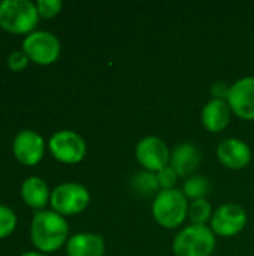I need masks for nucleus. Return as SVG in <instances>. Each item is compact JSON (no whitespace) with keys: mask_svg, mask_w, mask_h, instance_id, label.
Listing matches in <instances>:
<instances>
[{"mask_svg":"<svg viewBox=\"0 0 254 256\" xmlns=\"http://www.w3.org/2000/svg\"><path fill=\"white\" fill-rule=\"evenodd\" d=\"M36 3L30 0L0 2V27L12 34H31L39 22Z\"/></svg>","mask_w":254,"mask_h":256,"instance_id":"obj_2","label":"nucleus"},{"mask_svg":"<svg viewBox=\"0 0 254 256\" xmlns=\"http://www.w3.org/2000/svg\"><path fill=\"white\" fill-rule=\"evenodd\" d=\"M66 252L67 256H103L105 240L99 234L81 232L69 238Z\"/></svg>","mask_w":254,"mask_h":256,"instance_id":"obj_15","label":"nucleus"},{"mask_svg":"<svg viewBox=\"0 0 254 256\" xmlns=\"http://www.w3.org/2000/svg\"><path fill=\"white\" fill-rule=\"evenodd\" d=\"M247 225V213L238 204H223L220 206L211 218V231L217 237H235Z\"/></svg>","mask_w":254,"mask_h":256,"instance_id":"obj_9","label":"nucleus"},{"mask_svg":"<svg viewBox=\"0 0 254 256\" xmlns=\"http://www.w3.org/2000/svg\"><path fill=\"white\" fill-rule=\"evenodd\" d=\"M21 196L27 207L42 212L51 201V190L40 177H28L21 186Z\"/></svg>","mask_w":254,"mask_h":256,"instance_id":"obj_16","label":"nucleus"},{"mask_svg":"<svg viewBox=\"0 0 254 256\" xmlns=\"http://www.w3.org/2000/svg\"><path fill=\"white\" fill-rule=\"evenodd\" d=\"M22 51L27 54L30 62L40 66H48L58 60L61 52V44L55 34L45 30H39L25 36L22 42Z\"/></svg>","mask_w":254,"mask_h":256,"instance_id":"obj_6","label":"nucleus"},{"mask_svg":"<svg viewBox=\"0 0 254 256\" xmlns=\"http://www.w3.org/2000/svg\"><path fill=\"white\" fill-rule=\"evenodd\" d=\"M229 90L231 87L225 81H217L211 86V96L213 99H217V100H226L229 96Z\"/></svg>","mask_w":254,"mask_h":256,"instance_id":"obj_24","label":"nucleus"},{"mask_svg":"<svg viewBox=\"0 0 254 256\" xmlns=\"http://www.w3.org/2000/svg\"><path fill=\"white\" fill-rule=\"evenodd\" d=\"M210 190H211V184L208 178L202 176H192L183 184V194L186 195L187 200H192V201L205 200Z\"/></svg>","mask_w":254,"mask_h":256,"instance_id":"obj_18","label":"nucleus"},{"mask_svg":"<svg viewBox=\"0 0 254 256\" xmlns=\"http://www.w3.org/2000/svg\"><path fill=\"white\" fill-rule=\"evenodd\" d=\"M226 102L231 111L241 120H254V76H246L234 82Z\"/></svg>","mask_w":254,"mask_h":256,"instance_id":"obj_10","label":"nucleus"},{"mask_svg":"<svg viewBox=\"0 0 254 256\" xmlns=\"http://www.w3.org/2000/svg\"><path fill=\"white\" fill-rule=\"evenodd\" d=\"M21 256H46L45 254H42V252H25V254H22Z\"/></svg>","mask_w":254,"mask_h":256,"instance_id":"obj_25","label":"nucleus"},{"mask_svg":"<svg viewBox=\"0 0 254 256\" xmlns=\"http://www.w3.org/2000/svg\"><path fill=\"white\" fill-rule=\"evenodd\" d=\"M189 201L183 190H160L153 201L151 213L157 225L165 230L180 228L189 216Z\"/></svg>","mask_w":254,"mask_h":256,"instance_id":"obj_3","label":"nucleus"},{"mask_svg":"<svg viewBox=\"0 0 254 256\" xmlns=\"http://www.w3.org/2000/svg\"><path fill=\"white\" fill-rule=\"evenodd\" d=\"M217 159L228 170H244L252 162V150L244 141L238 138H228L219 144Z\"/></svg>","mask_w":254,"mask_h":256,"instance_id":"obj_12","label":"nucleus"},{"mask_svg":"<svg viewBox=\"0 0 254 256\" xmlns=\"http://www.w3.org/2000/svg\"><path fill=\"white\" fill-rule=\"evenodd\" d=\"M28 63H30V58L27 57V54L22 50L10 52L7 57V68L12 72H22L28 66Z\"/></svg>","mask_w":254,"mask_h":256,"instance_id":"obj_23","label":"nucleus"},{"mask_svg":"<svg viewBox=\"0 0 254 256\" xmlns=\"http://www.w3.org/2000/svg\"><path fill=\"white\" fill-rule=\"evenodd\" d=\"M232 111L226 100L211 99L202 110L201 120L204 128L211 134L223 132L231 123Z\"/></svg>","mask_w":254,"mask_h":256,"instance_id":"obj_13","label":"nucleus"},{"mask_svg":"<svg viewBox=\"0 0 254 256\" xmlns=\"http://www.w3.org/2000/svg\"><path fill=\"white\" fill-rule=\"evenodd\" d=\"M30 237L34 248L42 254H54L69 242V224L67 220L52 212H36L31 219Z\"/></svg>","mask_w":254,"mask_h":256,"instance_id":"obj_1","label":"nucleus"},{"mask_svg":"<svg viewBox=\"0 0 254 256\" xmlns=\"http://www.w3.org/2000/svg\"><path fill=\"white\" fill-rule=\"evenodd\" d=\"M13 156L25 166H36L45 156V140L34 130H22L13 140Z\"/></svg>","mask_w":254,"mask_h":256,"instance_id":"obj_11","label":"nucleus"},{"mask_svg":"<svg viewBox=\"0 0 254 256\" xmlns=\"http://www.w3.org/2000/svg\"><path fill=\"white\" fill-rule=\"evenodd\" d=\"M187 218L192 220V225H205L213 218V208L210 201L207 200L192 201V204L189 206Z\"/></svg>","mask_w":254,"mask_h":256,"instance_id":"obj_19","label":"nucleus"},{"mask_svg":"<svg viewBox=\"0 0 254 256\" xmlns=\"http://www.w3.org/2000/svg\"><path fill=\"white\" fill-rule=\"evenodd\" d=\"M135 156H136L138 164L145 171H150L154 174L169 166V162H171V152L166 142L157 136L142 138L136 144Z\"/></svg>","mask_w":254,"mask_h":256,"instance_id":"obj_8","label":"nucleus"},{"mask_svg":"<svg viewBox=\"0 0 254 256\" xmlns=\"http://www.w3.org/2000/svg\"><path fill=\"white\" fill-rule=\"evenodd\" d=\"M36 8H37L40 18L51 20V18H55L61 12L63 2L61 0H39L36 3Z\"/></svg>","mask_w":254,"mask_h":256,"instance_id":"obj_21","label":"nucleus"},{"mask_svg":"<svg viewBox=\"0 0 254 256\" xmlns=\"http://www.w3.org/2000/svg\"><path fill=\"white\" fill-rule=\"evenodd\" d=\"M157 182H159V186L162 190H171V189H175V184L180 178V176L174 171V168L169 165L166 166L165 170L159 171L157 174Z\"/></svg>","mask_w":254,"mask_h":256,"instance_id":"obj_22","label":"nucleus"},{"mask_svg":"<svg viewBox=\"0 0 254 256\" xmlns=\"http://www.w3.org/2000/svg\"><path fill=\"white\" fill-rule=\"evenodd\" d=\"M216 249V236L205 225L183 228L174 238L172 252L175 256H211Z\"/></svg>","mask_w":254,"mask_h":256,"instance_id":"obj_4","label":"nucleus"},{"mask_svg":"<svg viewBox=\"0 0 254 256\" xmlns=\"http://www.w3.org/2000/svg\"><path fill=\"white\" fill-rule=\"evenodd\" d=\"M48 148L55 160L67 165L82 162L87 154L84 138L72 130H60L54 134L48 142Z\"/></svg>","mask_w":254,"mask_h":256,"instance_id":"obj_7","label":"nucleus"},{"mask_svg":"<svg viewBox=\"0 0 254 256\" xmlns=\"http://www.w3.org/2000/svg\"><path fill=\"white\" fill-rule=\"evenodd\" d=\"M132 188L135 192L141 196H153L157 195V190L160 189L157 176L150 171H141L132 178Z\"/></svg>","mask_w":254,"mask_h":256,"instance_id":"obj_17","label":"nucleus"},{"mask_svg":"<svg viewBox=\"0 0 254 256\" xmlns=\"http://www.w3.org/2000/svg\"><path fill=\"white\" fill-rule=\"evenodd\" d=\"M199 164L201 153L198 147L192 142H183L171 153L169 165L180 177H192V174L198 170Z\"/></svg>","mask_w":254,"mask_h":256,"instance_id":"obj_14","label":"nucleus"},{"mask_svg":"<svg viewBox=\"0 0 254 256\" xmlns=\"http://www.w3.org/2000/svg\"><path fill=\"white\" fill-rule=\"evenodd\" d=\"M16 214L6 206L0 204V240L9 237L16 228Z\"/></svg>","mask_w":254,"mask_h":256,"instance_id":"obj_20","label":"nucleus"},{"mask_svg":"<svg viewBox=\"0 0 254 256\" xmlns=\"http://www.w3.org/2000/svg\"><path fill=\"white\" fill-rule=\"evenodd\" d=\"M52 212L64 216H76L90 204V192L79 183H63L51 192Z\"/></svg>","mask_w":254,"mask_h":256,"instance_id":"obj_5","label":"nucleus"}]
</instances>
